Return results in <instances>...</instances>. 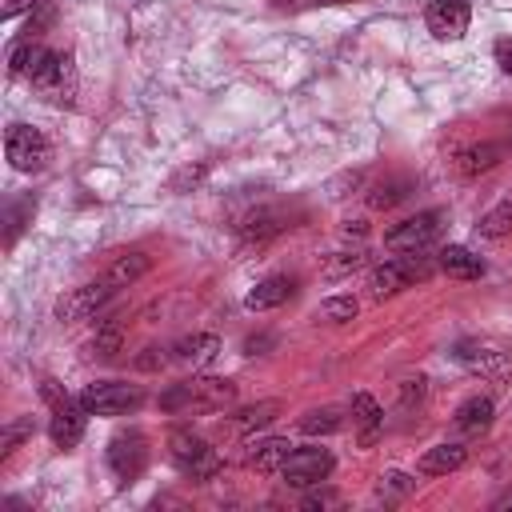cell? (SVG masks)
Returning <instances> with one entry per match:
<instances>
[{"label": "cell", "instance_id": "6da1fadb", "mask_svg": "<svg viewBox=\"0 0 512 512\" xmlns=\"http://www.w3.org/2000/svg\"><path fill=\"white\" fill-rule=\"evenodd\" d=\"M232 400H236V384L220 380V376H192V380H180L168 392H160L164 412H220Z\"/></svg>", "mask_w": 512, "mask_h": 512}, {"label": "cell", "instance_id": "7a4b0ae2", "mask_svg": "<svg viewBox=\"0 0 512 512\" xmlns=\"http://www.w3.org/2000/svg\"><path fill=\"white\" fill-rule=\"evenodd\" d=\"M40 396L48 400V408H52V416H48V436H52V444L56 448H76L80 444V436H84V420L92 416L84 404H80V396H68L56 380H44L40 384Z\"/></svg>", "mask_w": 512, "mask_h": 512}, {"label": "cell", "instance_id": "3957f363", "mask_svg": "<svg viewBox=\"0 0 512 512\" xmlns=\"http://www.w3.org/2000/svg\"><path fill=\"white\" fill-rule=\"evenodd\" d=\"M432 276V260L420 256V252H400L392 260H384L380 268H372L368 276V292L372 300H384V296H396L404 288H412L416 280H428Z\"/></svg>", "mask_w": 512, "mask_h": 512}, {"label": "cell", "instance_id": "277c9868", "mask_svg": "<svg viewBox=\"0 0 512 512\" xmlns=\"http://www.w3.org/2000/svg\"><path fill=\"white\" fill-rule=\"evenodd\" d=\"M168 456H172V464L188 476V480H212L216 472H220V452L204 440V436H196V432H188V428H176L172 436H168Z\"/></svg>", "mask_w": 512, "mask_h": 512}, {"label": "cell", "instance_id": "5b68a950", "mask_svg": "<svg viewBox=\"0 0 512 512\" xmlns=\"http://www.w3.org/2000/svg\"><path fill=\"white\" fill-rule=\"evenodd\" d=\"M444 224H448L444 208L416 212V216H408V220H400V224H392L384 232V248H392V252H424V248H432L440 240Z\"/></svg>", "mask_w": 512, "mask_h": 512}, {"label": "cell", "instance_id": "8992f818", "mask_svg": "<svg viewBox=\"0 0 512 512\" xmlns=\"http://www.w3.org/2000/svg\"><path fill=\"white\" fill-rule=\"evenodd\" d=\"M80 404L92 416H124V412H136L144 404V388L124 384V380H96L80 392Z\"/></svg>", "mask_w": 512, "mask_h": 512}, {"label": "cell", "instance_id": "52a82bcc", "mask_svg": "<svg viewBox=\"0 0 512 512\" xmlns=\"http://www.w3.org/2000/svg\"><path fill=\"white\" fill-rule=\"evenodd\" d=\"M4 152H8V164L16 172H40L48 168L52 160V144L40 128H28V124H8L4 132Z\"/></svg>", "mask_w": 512, "mask_h": 512}, {"label": "cell", "instance_id": "ba28073f", "mask_svg": "<svg viewBox=\"0 0 512 512\" xmlns=\"http://www.w3.org/2000/svg\"><path fill=\"white\" fill-rule=\"evenodd\" d=\"M452 356H456L468 372H476V376H488V380H508V376H512V352H508L504 344H496V340H480V336L460 340V344L452 348Z\"/></svg>", "mask_w": 512, "mask_h": 512}, {"label": "cell", "instance_id": "9c48e42d", "mask_svg": "<svg viewBox=\"0 0 512 512\" xmlns=\"http://www.w3.org/2000/svg\"><path fill=\"white\" fill-rule=\"evenodd\" d=\"M48 104H72L76 100V68L68 52H48L44 64L36 68V76L28 80Z\"/></svg>", "mask_w": 512, "mask_h": 512}, {"label": "cell", "instance_id": "30bf717a", "mask_svg": "<svg viewBox=\"0 0 512 512\" xmlns=\"http://www.w3.org/2000/svg\"><path fill=\"white\" fill-rule=\"evenodd\" d=\"M112 296H116V284H112L108 276H100V280H92V284H80V288H72V292H64V296L56 300V320H60V324L92 320Z\"/></svg>", "mask_w": 512, "mask_h": 512}, {"label": "cell", "instance_id": "8fae6325", "mask_svg": "<svg viewBox=\"0 0 512 512\" xmlns=\"http://www.w3.org/2000/svg\"><path fill=\"white\" fill-rule=\"evenodd\" d=\"M148 464V440L140 428H124L108 440V468L120 484H132Z\"/></svg>", "mask_w": 512, "mask_h": 512}, {"label": "cell", "instance_id": "7c38bea8", "mask_svg": "<svg viewBox=\"0 0 512 512\" xmlns=\"http://www.w3.org/2000/svg\"><path fill=\"white\" fill-rule=\"evenodd\" d=\"M332 464H336V460H332L328 448H292V456L284 460L280 476H284L288 488H316V484L328 480Z\"/></svg>", "mask_w": 512, "mask_h": 512}, {"label": "cell", "instance_id": "4fadbf2b", "mask_svg": "<svg viewBox=\"0 0 512 512\" xmlns=\"http://www.w3.org/2000/svg\"><path fill=\"white\" fill-rule=\"evenodd\" d=\"M424 24L436 40H460L472 24V4L468 0H432L424 8Z\"/></svg>", "mask_w": 512, "mask_h": 512}, {"label": "cell", "instance_id": "5bb4252c", "mask_svg": "<svg viewBox=\"0 0 512 512\" xmlns=\"http://www.w3.org/2000/svg\"><path fill=\"white\" fill-rule=\"evenodd\" d=\"M284 228H292V212H288V208H272V204L244 212L240 224H236V232H240L244 244H264V240L280 236Z\"/></svg>", "mask_w": 512, "mask_h": 512}, {"label": "cell", "instance_id": "9a60e30c", "mask_svg": "<svg viewBox=\"0 0 512 512\" xmlns=\"http://www.w3.org/2000/svg\"><path fill=\"white\" fill-rule=\"evenodd\" d=\"M508 144H512V140H480V144L460 148V152H456V172H460V176H480V172L496 168V164L504 160Z\"/></svg>", "mask_w": 512, "mask_h": 512}, {"label": "cell", "instance_id": "2e32d148", "mask_svg": "<svg viewBox=\"0 0 512 512\" xmlns=\"http://www.w3.org/2000/svg\"><path fill=\"white\" fill-rule=\"evenodd\" d=\"M220 356V340L208 336V332H196V336H184L168 348V360L184 364V368H208L212 360Z\"/></svg>", "mask_w": 512, "mask_h": 512}, {"label": "cell", "instance_id": "e0dca14e", "mask_svg": "<svg viewBox=\"0 0 512 512\" xmlns=\"http://www.w3.org/2000/svg\"><path fill=\"white\" fill-rule=\"evenodd\" d=\"M296 296V280L292 276H268V280H260L248 296H244V308L248 312H268V308H276V304H288Z\"/></svg>", "mask_w": 512, "mask_h": 512}, {"label": "cell", "instance_id": "ac0fdd59", "mask_svg": "<svg viewBox=\"0 0 512 512\" xmlns=\"http://www.w3.org/2000/svg\"><path fill=\"white\" fill-rule=\"evenodd\" d=\"M440 272H448L452 280H480L484 276V260L472 252V248H464V244H448V248H440Z\"/></svg>", "mask_w": 512, "mask_h": 512}, {"label": "cell", "instance_id": "d6986e66", "mask_svg": "<svg viewBox=\"0 0 512 512\" xmlns=\"http://www.w3.org/2000/svg\"><path fill=\"white\" fill-rule=\"evenodd\" d=\"M352 424H356V432H360V444L368 448V444H376L380 432H384V408H380L368 392H356V396H352Z\"/></svg>", "mask_w": 512, "mask_h": 512}, {"label": "cell", "instance_id": "ffe728a7", "mask_svg": "<svg viewBox=\"0 0 512 512\" xmlns=\"http://www.w3.org/2000/svg\"><path fill=\"white\" fill-rule=\"evenodd\" d=\"M276 412H280V404H276V400H260V404H252V408H240V412H232V416L220 424V432H232V436H248V432H256V428L272 424V420H276Z\"/></svg>", "mask_w": 512, "mask_h": 512}, {"label": "cell", "instance_id": "44dd1931", "mask_svg": "<svg viewBox=\"0 0 512 512\" xmlns=\"http://www.w3.org/2000/svg\"><path fill=\"white\" fill-rule=\"evenodd\" d=\"M464 460H468V448L464 444H432L424 456H420V472L424 476H448V472H456V468H464Z\"/></svg>", "mask_w": 512, "mask_h": 512}, {"label": "cell", "instance_id": "7402d4cb", "mask_svg": "<svg viewBox=\"0 0 512 512\" xmlns=\"http://www.w3.org/2000/svg\"><path fill=\"white\" fill-rule=\"evenodd\" d=\"M292 456V444L284 440V436H268V440H256L252 444V452H248V468H256V472H280L284 468V460Z\"/></svg>", "mask_w": 512, "mask_h": 512}, {"label": "cell", "instance_id": "603a6c76", "mask_svg": "<svg viewBox=\"0 0 512 512\" xmlns=\"http://www.w3.org/2000/svg\"><path fill=\"white\" fill-rule=\"evenodd\" d=\"M48 52H52V48L36 44L32 36H24V40H20V44H12V52H8V72H12V76H20V80H32Z\"/></svg>", "mask_w": 512, "mask_h": 512}, {"label": "cell", "instance_id": "cb8c5ba5", "mask_svg": "<svg viewBox=\"0 0 512 512\" xmlns=\"http://www.w3.org/2000/svg\"><path fill=\"white\" fill-rule=\"evenodd\" d=\"M120 344H124V320H100L96 332H92V340L84 344V352L92 360H112L120 352Z\"/></svg>", "mask_w": 512, "mask_h": 512}, {"label": "cell", "instance_id": "d4e9b609", "mask_svg": "<svg viewBox=\"0 0 512 512\" xmlns=\"http://www.w3.org/2000/svg\"><path fill=\"white\" fill-rule=\"evenodd\" d=\"M452 424L460 428V432H484L488 424H492V400L488 396H468L460 408H456V416H452Z\"/></svg>", "mask_w": 512, "mask_h": 512}, {"label": "cell", "instance_id": "484cf974", "mask_svg": "<svg viewBox=\"0 0 512 512\" xmlns=\"http://www.w3.org/2000/svg\"><path fill=\"white\" fill-rule=\"evenodd\" d=\"M412 192H416V184H412L408 176H388V180H380V184L368 192V204H372V208H396V204H404Z\"/></svg>", "mask_w": 512, "mask_h": 512}, {"label": "cell", "instance_id": "4316f807", "mask_svg": "<svg viewBox=\"0 0 512 512\" xmlns=\"http://www.w3.org/2000/svg\"><path fill=\"white\" fill-rule=\"evenodd\" d=\"M148 268H152V260H148L144 252H124V256H120L104 276H108L116 288H128V284H132V280H140Z\"/></svg>", "mask_w": 512, "mask_h": 512}, {"label": "cell", "instance_id": "83f0119b", "mask_svg": "<svg viewBox=\"0 0 512 512\" xmlns=\"http://www.w3.org/2000/svg\"><path fill=\"white\" fill-rule=\"evenodd\" d=\"M340 424H344L340 408H312V412L300 416V432H308V436H328V432H336Z\"/></svg>", "mask_w": 512, "mask_h": 512}, {"label": "cell", "instance_id": "f1b7e54d", "mask_svg": "<svg viewBox=\"0 0 512 512\" xmlns=\"http://www.w3.org/2000/svg\"><path fill=\"white\" fill-rule=\"evenodd\" d=\"M32 212H36V200L32 196H20V200H12L8 204V212H4V244H16V236H20V228L32 220Z\"/></svg>", "mask_w": 512, "mask_h": 512}, {"label": "cell", "instance_id": "f546056e", "mask_svg": "<svg viewBox=\"0 0 512 512\" xmlns=\"http://www.w3.org/2000/svg\"><path fill=\"white\" fill-rule=\"evenodd\" d=\"M480 236H488V240H500V236H508L512 232V200H504V204H496L488 216H480Z\"/></svg>", "mask_w": 512, "mask_h": 512}, {"label": "cell", "instance_id": "4dcf8cb0", "mask_svg": "<svg viewBox=\"0 0 512 512\" xmlns=\"http://www.w3.org/2000/svg\"><path fill=\"white\" fill-rule=\"evenodd\" d=\"M412 488H416V480H412V476H404V472H384V476H380V484H376V496H380L384 504H392V500L408 496Z\"/></svg>", "mask_w": 512, "mask_h": 512}, {"label": "cell", "instance_id": "1f68e13d", "mask_svg": "<svg viewBox=\"0 0 512 512\" xmlns=\"http://www.w3.org/2000/svg\"><path fill=\"white\" fill-rule=\"evenodd\" d=\"M356 312H360L356 296H328V300L320 304V316H324V320H332V324H348Z\"/></svg>", "mask_w": 512, "mask_h": 512}, {"label": "cell", "instance_id": "d6a6232c", "mask_svg": "<svg viewBox=\"0 0 512 512\" xmlns=\"http://www.w3.org/2000/svg\"><path fill=\"white\" fill-rule=\"evenodd\" d=\"M32 436V416H20V420H12V424H4V432H0V456H8L20 440H28Z\"/></svg>", "mask_w": 512, "mask_h": 512}, {"label": "cell", "instance_id": "836d02e7", "mask_svg": "<svg viewBox=\"0 0 512 512\" xmlns=\"http://www.w3.org/2000/svg\"><path fill=\"white\" fill-rule=\"evenodd\" d=\"M364 268V248H352V252H336V260H328V276H344V272H356Z\"/></svg>", "mask_w": 512, "mask_h": 512}, {"label": "cell", "instance_id": "e575fe53", "mask_svg": "<svg viewBox=\"0 0 512 512\" xmlns=\"http://www.w3.org/2000/svg\"><path fill=\"white\" fill-rule=\"evenodd\" d=\"M276 12H308V8H332V4H352V0H268Z\"/></svg>", "mask_w": 512, "mask_h": 512}, {"label": "cell", "instance_id": "d590c367", "mask_svg": "<svg viewBox=\"0 0 512 512\" xmlns=\"http://www.w3.org/2000/svg\"><path fill=\"white\" fill-rule=\"evenodd\" d=\"M492 56H496L500 72H508V76H512V36H500V40H496V48H492Z\"/></svg>", "mask_w": 512, "mask_h": 512}, {"label": "cell", "instance_id": "8d00e7d4", "mask_svg": "<svg viewBox=\"0 0 512 512\" xmlns=\"http://www.w3.org/2000/svg\"><path fill=\"white\" fill-rule=\"evenodd\" d=\"M164 352H168V348H164ZM164 352H160V348H144V356H140L136 364H140L144 372H156V368H164V364H168V356H164Z\"/></svg>", "mask_w": 512, "mask_h": 512}, {"label": "cell", "instance_id": "74e56055", "mask_svg": "<svg viewBox=\"0 0 512 512\" xmlns=\"http://www.w3.org/2000/svg\"><path fill=\"white\" fill-rule=\"evenodd\" d=\"M40 0H0V16L4 20H12V16H20V12H32Z\"/></svg>", "mask_w": 512, "mask_h": 512}, {"label": "cell", "instance_id": "f35d334b", "mask_svg": "<svg viewBox=\"0 0 512 512\" xmlns=\"http://www.w3.org/2000/svg\"><path fill=\"white\" fill-rule=\"evenodd\" d=\"M268 344H272V336H248V340H244V352H248V356H256V352H260V348H268Z\"/></svg>", "mask_w": 512, "mask_h": 512}, {"label": "cell", "instance_id": "ab89813d", "mask_svg": "<svg viewBox=\"0 0 512 512\" xmlns=\"http://www.w3.org/2000/svg\"><path fill=\"white\" fill-rule=\"evenodd\" d=\"M324 504H336V496H324V492H316V496H304V508H324Z\"/></svg>", "mask_w": 512, "mask_h": 512}, {"label": "cell", "instance_id": "60d3db41", "mask_svg": "<svg viewBox=\"0 0 512 512\" xmlns=\"http://www.w3.org/2000/svg\"><path fill=\"white\" fill-rule=\"evenodd\" d=\"M344 232H348V236H364L368 228H364V220H348V224H344Z\"/></svg>", "mask_w": 512, "mask_h": 512}]
</instances>
